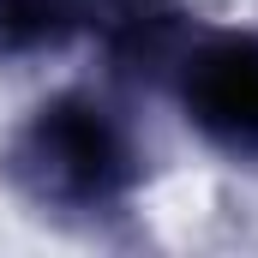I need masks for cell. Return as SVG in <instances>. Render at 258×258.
Masks as SVG:
<instances>
[{"label": "cell", "instance_id": "1", "mask_svg": "<svg viewBox=\"0 0 258 258\" xmlns=\"http://www.w3.org/2000/svg\"><path fill=\"white\" fill-rule=\"evenodd\" d=\"M6 180L48 216H102L138 192L144 150L108 102L66 90L12 132Z\"/></svg>", "mask_w": 258, "mask_h": 258}, {"label": "cell", "instance_id": "2", "mask_svg": "<svg viewBox=\"0 0 258 258\" xmlns=\"http://www.w3.org/2000/svg\"><path fill=\"white\" fill-rule=\"evenodd\" d=\"M180 108L216 150L258 162V36H204L174 60Z\"/></svg>", "mask_w": 258, "mask_h": 258}, {"label": "cell", "instance_id": "3", "mask_svg": "<svg viewBox=\"0 0 258 258\" xmlns=\"http://www.w3.org/2000/svg\"><path fill=\"white\" fill-rule=\"evenodd\" d=\"M84 36L78 0H0V54H42Z\"/></svg>", "mask_w": 258, "mask_h": 258}]
</instances>
